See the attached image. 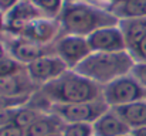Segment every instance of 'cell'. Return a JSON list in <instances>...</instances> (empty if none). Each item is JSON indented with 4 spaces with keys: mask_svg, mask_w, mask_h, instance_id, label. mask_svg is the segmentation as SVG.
<instances>
[{
    "mask_svg": "<svg viewBox=\"0 0 146 136\" xmlns=\"http://www.w3.org/2000/svg\"><path fill=\"white\" fill-rule=\"evenodd\" d=\"M48 91L54 98L67 103H84L97 96V88L90 80L74 74L60 78L51 84Z\"/></svg>",
    "mask_w": 146,
    "mask_h": 136,
    "instance_id": "obj_1",
    "label": "cell"
},
{
    "mask_svg": "<svg viewBox=\"0 0 146 136\" xmlns=\"http://www.w3.org/2000/svg\"><path fill=\"white\" fill-rule=\"evenodd\" d=\"M131 67V60L126 55H97L81 64L80 71L87 77L106 81L113 75L123 74Z\"/></svg>",
    "mask_w": 146,
    "mask_h": 136,
    "instance_id": "obj_2",
    "label": "cell"
},
{
    "mask_svg": "<svg viewBox=\"0 0 146 136\" xmlns=\"http://www.w3.org/2000/svg\"><path fill=\"white\" fill-rule=\"evenodd\" d=\"M146 95L145 88H142L135 80L122 78L113 81L105 91L106 101L113 105H126L139 101Z\"/></svg>",
    "mask_w": 146,
    "mask_h": 136,
    "instance_id": "obj_3",
    "label": "cell"
},
{
    "mask_svg": "<svg viewBox=\"0 0 146 136\" xmlns=\"http://www.w3.org/2000/svg\"><path fill=\"white\" fill-rule=\"evenodd\" d=\"M57 112L67 119L68 122H75V123H82L87 121L97 119L102 112L101 105H92L88 102L84 103H65L60 105L55 108Z\"/></svg>",
    "mask_w": 146,
    "mask_h": 136,
    "instance_id": "obj_4",
    "label": "cell"
},
{
    "mask_svg": "<svg viewBox=\"0 0 146 136\" xmlns=\"http://www.w3.org/2000/svg\"><path fill=\"white\" fill-rule=\"evenodd\" d=\"M67 27L75 33H87L95 26V16L87 7H72L65 13Z\"/></svg>",
    "mask_w": 146,
    "mask_h": 136,
    "instance_id": "obj_5",
    "label": "cell"
},
{
    "mask_svg": "<svg viewBox=\"0 0 146 136\" xmlns=\"http://www.w3.org/2000/svg\"><path fill=\"white\" fill-rule=\"evenodd\" d=\"M88 45L94 50H104V51H111V50H121L123 48V40L118 30L113 29H104L92 33L88 38Z\"/></svg>",
    "mask_w": 146,
    "mask_h": 136,
    "instance_id": "obj_6",
    "label": "cell"
},
{
    "mask_svg": "<svg viewBox=\"0 0 146 136\" xmlns=\"http://www.w3.org/2000/svg\"><path fill=\"white\" fill-rule=\"evenodd\" d=\"M116 111H118V116L129 128L136 129L141 126H146V102L143 101L121 105Z\"/></svg>",
    "mask_w": 146,
    "mask_h": 136,
    "instance_id": "obj_7",
    "label": "cell"
},
{
    "mask_svg": "<svg viewBox=\"0 0 146 136\" xmlns=\"http://www.w3.org/2000/svg\"><path fill=\"white\" fill-rule=\"evenodd\" d=\"M64 71V64L55 58H38L29 65V72L36 80H47Z\"/></svg>",
    "mask_w": 146,
    "mask_h": 136,
    "instance_id": "obj_8",
    "label": "cell"
},
{
    "mask_svg": "<svg viewBox=\"0 0 146 136\" xmlns=\"http://www.w3.org/2000/svg\"><path fill=\"white\" fill-rule=\"evenodd\" d=\"M94 131L98 136H122L128 133L129 126L115 115H104L98 118Z\"/></svg>",
    "mask_w": 146,
    "mask_h": 136,
    "instance_id": "obj_9",
    "label": "cell"
},
{
    "mask_svg": "<svg viewBox=\"0 0 146 136\" xmlns=\"http://www.w3.org/2000/svg\"><path fill=\"white\" fill-rule=\"evenodd\" d=\"M90 45L82 38L78 37H68L60 43V52L68 61H77L88 54Z\"/></svg>",
    "mask_w": 146,
    "mask_h": 136,
    "instance_id": "obj_10",
    "label": "cell"
},
{
    "mask_svg": "<svg viewBox=\"0 0 146 136\" xmlns=\"http://www.w3.org/2000/svg\"><path fill=\"white\" fill-rule=\"evenodd\" d=\"M13 54L21 60V61H36L38 58H41V48L36 44L31 43H26V41H19L17 44L13 45Z\"/></svg>",
    "mask_w": 146,
    "mask_h": 136,
    "instance_id": "obj_11",
    "label": "cell"
},
{
    "mask_svg": "<svg viewBox=\"0 0 146 136\" xmlns=\"http://www.w3.org/2000/svg\"><path fill=\"white\" fill-rule=\"evenodd\" d=\"M34 14H36V11L29 4H20L10 14V26L13 29H23L24 23L29 21Z\"/></svg>",
    "mask_w": 146,
    "mask_h": 136,
    "instance_id": "obj_12",
    "label": "cell"
},
{
    "mask_svg": "<svg viewBox=\"0 0 146 136\" xmlns=\"http://www.w3.org/2000/svg\"><path fill=\"white\" fill-rule=\"evenodd\" d=\"M122 14L129 17H145L146 0H122Z\"/></svg>",
    "mask_w": 146,
    "mask_h": 136,
    "instance_id": "obj_13",
    "label": "cell"
},
{
    "mask_svg": "<svg viewBox=\"0 0 146 136\" xmlns=\"http://www.w3.org/2000/svg\"><path fill=\"white\" fill-rule=\"evenodd\" d=\"M21 84L17 77L9 75L0 78V96H11L21 92Z\"/></svg>",
    "mask_w": 146,
    "mask_h": 136,
    "instance_id": "obj_14",
    "label": "cell"
},
{
    "mask_svg": "<svg viewBox=\"0 0 146 136\" xmlns=\"http://www.w3.org/2000/svg\"><path fill=\"white\" fill-rule=\"evenodd\" d=\"M52 133L54 125L48 121H36L26 129V136H48Z\"/></svg>",
    "mask_w": 146,
    "mask_h": 136,
    "instance_id": "obj_15",
    "label": "cell"
},
{
    "mask_svg": "<svg viewBox=\"0 0 146 136\" xmlns=\"http://www.w3.org/2000/svg\"><path fill=\"white\" fill-rule=\"evenodd\" d=\"M29 33H30L33 37H36V38L44 40V38L50 37V34L52 33V27L50 26L48 23H43V21H40V23L33 24V26L29 29Z\"/></svg>",
    "mask_w": 146,
    "mask_h": 136,
    "instance_id": "obj_16",
    "label": "cell"
},
{
    "mask_svg": "<svg viewBox=\"0 0 146 136\" xmlns=\"http://www.w3.org/2000/svg\"><path fill=\"white\" fill-rule=\"evenodd\" d=\"M91 126L88 123H72L65 128L64 136H90Z\"/></svg>",
    "mask_w": 146,
    "mask_h": 136,
    "instance_id": "obj_17",
    "label": "cell"
},
{
    "mask_svg": "<svg viewBox=\"0 0 146 136\" xmlns=\"http://www.w3.org/2000/svg\"><path fill=\"white\" fill-rule=\"evenodd\" d=\"M33 122H36V113H33L31 111H19L16 112L13 123H16L20 128H24V126L29 128Z\"/></svg>",
    "mask_w": 146,
    "mask_h": 136,
    "instance_id": "obj_18",
    "label": "cell"
},
{
    "mask_svg": "<svg viewBox=\"0 0 146 136\" xmlns=\"http://www.w3.org/2000/svg\"><path fill=\"white\" fill-rule=\"evenodd\" d=\"M132 74H133V80L146 90V62H139L136 65L132 67Z\"/></svg>",
    "mask_w": 146,
    "mask_h": 136,
    "instance_id": "obj_19",
    "label": "cell"
},
{
    "mask_svg": "<svg viewBox=\"0 0 146 136\" xmlns=\"http://www.w3.org/2000/svg\"><path fill=\"white\" fill-rule=\"evenodd\" d=\"M132 50L141 60V62H146V33L136 41V44L132 45Z\"/></svg>",
    "mask_w": 146,
    "mask_h": 136,
    "instance_id": "obj_20",
    "label": "cell"
},
{
    "mask_svg": "<svg viewBox=\"0 0 146 136\" xmlns=\"http://www.w3.org/2000/svg\"><path fill=\"white\" fill-rule=\"evenodd\" d=\"M16 70H17V65H16V62H14V61L7 60V58L0 60V78H1V77L13 75Z\"/></svg>",
    "mask_w": 146,
    "mask_h": 136,
    "instance_id": "obj_21",
    "label": "cell"
},
{
    "mask_svg": "<svg viewBox=\"0 0 146 136\" xmlns=\"http://www.w3.org/2000/svg\"><path fill=\"white\" fill-rule=\"evenodd\" d=\"M0 136H23V129L16 123H10L0 128Z\"/></svg>",
    "mask_w": 146,
    "mask_h": 136,
    "instance_id": "obj_22",
    "label": "cell"
},
{
    "mask_svg": "<svg viewBox=\"0 0 146 136\" xmlns=\"http://www.w3.org/2000/svg\"><path fill=\"white\" fill-rule=\"evenodd\" d=\"M14 116H16L14 111H10V109L0 111V128L6 126V125H10V122L13 123L14 122Z\"/></svg>",
    "mask_w": 146,
    "mask_h": 136,
    "instance_id": "obj_23",
    "label": "cell"
},
{
    "mask_svg": "<svg viewBox=\"0 0 146 136\" xmlns=\"http://www.w3.org/2000/svg\"><path fill=\"white\" fill-rule=\"evenodd\" d=\"M24 98H10V96H0V111L3 109H9L13 105H17L20 102H23Z\"/></svg>",
    "mask_w": 146,
    "mask_h": 136,
    "instance_id": "obj_24",
    "label": "cell"
},
{
    "mask_svg": "<svg viewBox=\"0 0 146 136\" xmlns=\"http://www.w3.org/2000/svg\"><path fill=\"white\" fill-rule=\"evenodd\" d=\"M37 1L40 6H43L47 10H55L60 6V0H34Z\"/></svg>",
    "mask_w": 146,
    "mask_h": 136,
    "instance_id": "obj_25",
    "label": "cell"
},
{
    "mask_svg": "<svg viewBox=\"0 0 146 136\" xmlns=\"http://www.w3.org/2000/svg\"><path fill=\"white\" fill-rule=\"evenodd\" d=\"M131 136H146V126H141V128L132 129Z\"/></svg>",
    "mask_w": 146,
    "mask_h": 136,
    "instance_id": "obj_26",
    "label": "cell"
},
{
    "mask_svg": "<svg viewBox=\"0 0 146 136\" xmlns=\"http://www.w3.org/2000/svg\"><path fill=\"white\" fill-rule=\"evenodd\" d=\"M16 3V0H0V7L1 9H7L10 6H13Z\"/></svg>",
    "mask_w": 146,
    "mask_h": 136,
    "instance_id": "obj_27",
    "label": "cell"
},
{
    "mask_svg": "<svg viewBox=\"0 0 146 136\" xmlns=\"http://www.w3.org/2000/svg\"><path fill=\"white\" fill-rule=\"evenodd\" d=\"M0 60H3V50H1V47H0Z\"/></svg>",
    "mask_w": 146,
    "mask_h": 136,
    "instance_id": "obj_28",
    "label": "cell"
},
{
    "mask_svg": "<svg viewBox=\"0 0 146 136\" xmlns=\"http://www.w3.org/2000/svg\"><path fill=\"white\" fill-rule=\"evenodd\" d=\"M0 29H1V17H0Z\"/></svg>",
    "mask_w": 146,
    "mask_h": 136,
    "instance_id": "obj_29",
    "label": "cell"
},
{
    "mask_svg": "<svg viewBox=\"0 0 146 136\" xmlns=\"http://www.w3.org/2000/svg\"><path fill=\"white\" fill-rule=\"evenodd\" d=\"M48 136H61V135H48Z\"/></svg>",
    "mask_w": 146,
    "mask_h": 136,
    "instance_id": "obj_30",
    "label": "cell"
},
{
    "mask_svg": "<svg viewBox=\"0 0 146 136\" xmlns=\"http://www.w3.org/2000/svg\"><path fill=\"white\" fill-rule=\"evenodd\" d=\"M122 136H128V135H122Z\"/></svg>",
    "mask_w": 146,
    "mask_h": 136,
    "instance_id": "obj_31",
    "label": "cell"
}]
</instances>
